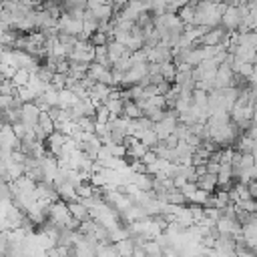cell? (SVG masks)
Listing matches in <instances>:
<instances>
[{
	"label": "cell",
	"mask_w": 257,
	"mask_h": 257,
	"mask_svg": "<svg viewBox=\"0 0 257 257\" xmlns=\"http://www.w3.org/2000/svg\"><path fill=\"white\" fill-rule=\"evenodd\" d=\"M68 211H70L76 219H84V217H86V207H84L82 203H70V205H68Z\"/></svg>",
	"instance_id": "6da1fadb"
}]
</instances>
